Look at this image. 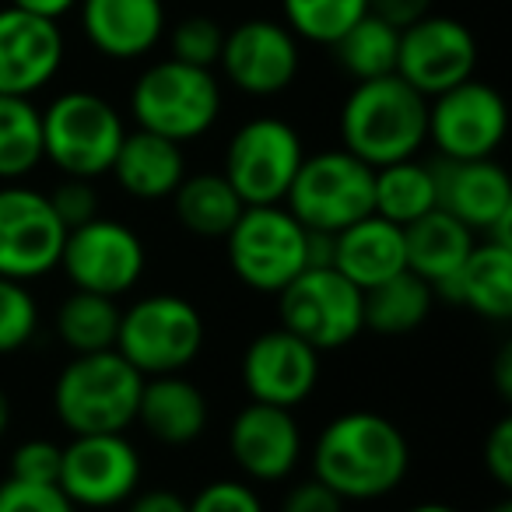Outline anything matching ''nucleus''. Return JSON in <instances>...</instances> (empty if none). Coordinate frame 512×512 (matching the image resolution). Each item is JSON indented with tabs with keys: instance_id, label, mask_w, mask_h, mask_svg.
<instances>
[{
	"instance_id": "f257e3e1",
	"label": "nucleus",
	"mask_w": 512,
	"mask_h": 512,
	"mask_svg": "<svg viewBox=\"0 0 512 512\" xmlns=\"http://www.w3.org/2000/svg\"><path fill=\"white\" fill-rule=\"evenodd\" d=\"M411 470V446L400 425L376 411H344L323 425L313 446V477L344 502L386 498Z\"/></svg>"
},
{
	"instance_id": "f03ea898",
	"label": "nucleus",
	"mask_w": 512,
	"mask_h": 512,
	"mask_svg": "<svg viewBox=\"0 0 512 512\" xmlns=\"http://www.w3.org/2000/svg\"><path fill=\"white\" fill-rule=\"evenodd\" d=\"M337 127L344 151L372 169H383L404 158H418L428 144V99L397 74L355 81Z\"/></svg>"
},
{
	"instance_id": "7ed1b4c3",
	"label": "nucleus",
	"mask_w": 512,
	"mask_h": 512,
	"mask_svg": "<svg viewBox=\"0 0 512 512\" xmlns=\"http://www.w3.org/2000/svg\"><path fill=\"white\" fill-rule=\"evenodd\" d=\"M144 376L120 351L71 355L53 379V414L71 435L127 432L137 418Z\"/></svg>"
},
{
	"instance_id": "20e7f679",
	"label": "nucleus",
	"mask_w": 512,
	"mask_h": 512,
	"mask_svg": "<svg viewBox=\"0 0 512 512\" xmlns=\"http://www.w3.org/2000/svg\"><path fill=\"white\" fill-rule=\"evenodd\" d=\"M130 116L137 130H151L176 144L197 141L221 116V81L211 67L158 60L137 74L130 88Z\"/></svg>"
},
{
	"instance_id": "39448f33",
	"label": "nucleus",
	"mask_w": 512,
	"mask_h": 512,
	"mask_svg": "<svg viewBox=\"0 0 512 512\" xmlns=\"http://www.w3.org/2000/svg\"><path fill=\"white\" fill-rule=\"evenodd\" d=\"M43 113V162L60 176L99 179L113 169V158L127 137L120 109L99 92L74 88L50 102Z\"/></svg>"
},
{
	"instance_id": "423d86ee",
	"label": "nucleus",
	"mask_w": 512,
	"mask_h": 512,
	"mask_svg": "<svg viewBox=\"0 0 512 512\" xmlns=\"http://www.w3.org/2000/svg\"><path fill=\"white\" fill-rule=\"evenodd\" d=\"M232 274L260 295H278L309 267V228L285 204L242 207L225 235Z\"/></svg>"
},
{
	"instance_id": "0eeeda50",
	"label": "nucleus",
	"mask_w": 512,
	"mask_h": 512,
	"mask_svg": "<svg viewBox=\"0 0 512 512\" xmlns=\"http://www.w3.org/2000/svg\"><path fill=\"white\" fill-rule=\"evenodd\" d=\"M204 316L176 292H151L120 313L116 351L148 376H172L197 362L204 351Z\"/></svg>"
},
{
	"instance_id": "6e6552de",
	"label": "nucleus",
	"mask_w": 512,
	"mask_h": 512,
	"mask_svg": "<svg viewBox=\"0 0 512 512\" xmlns=\"http://www.w3.org/2000/svg\"><path fill=\"white\" fill-rule=\"evenodd\" d=\"M372 179L376 169L344 148L306 155L288 186L285 207L309 232H341L372 214Z\"/></svg>"
},
{
	"instance_id": "1a4fd4ad",
	"label": "nucleus",
	"mask_w": 512,
	"mask_h": 512,
	"mask_svg": "<svg viewBox=\"0 0 512 512\" xmlns=\"http://www.w3.org/2000/svg\"><path fill=\"white\" fill-rule=\"evenodd\" d=\"M306 148L299 130L281 116H253L225 144L221 176L246 207L285 204Z\"/></svg>"
},
{
	"instance_id": "9d476101",
	"label": "nucleus",
	"mask_w": 512,
	"mask_h": 512,
	"mask_svg": "<svg viewBox=\"0 0 512 512\" xmlns=\"http://www.w3.org/2000/svg\"><path fill=\"white\" fill-rule=\"evenodd\" d=\"M278 320L320 355L337 351L365 330V292L334 267H306L278 292Z\"/></svg>"
},
{
	"instance_id": "9b49d317",
	"label": "nucleus",
	"mask_w": 512,
	"mask_h": 512,
	"mask_svg": "<svg viewBox=\"0 0 512 512\" xmlns=\"http://www.w3.org/2000/svg\"><path fill=\"white\" fill-rule=\"evenodd\" d=\"M60 267L78 292L120 299L141 285L144 267H148V249L127 221L99 214L85 225L67 228Z\"/></svg>"
},
{
	"instance_id": "f8f14e48",
	"label": "nucleus",
	"mask_w": 512,
	"mask_h": 512,
	"mask_svg": "<svg viewBox=\"0 0 512 512\" xmlns=\"http://www.w3.org/2000/svg\"><path fill=\"white\" fill-rule=\"evenodd\" d=\"M67 228L50 197L25 183L0 186V278L39 281L60 267Z\"/></svg>"
},
{
	"instance_id": "ddd939ff",
	"label": "nucleus",
	"mask_w": 512,
	"mask_h": 512,
	"mask_svg": "<svg viewBox=\"0 0 512 512\" xmlns=\"http://www.w3.org/2000/svg\"><path fill=\"white\" fill-rule=\"evenodd\" d=\"M141 453L123 432L71 435L60 460L57 488L74 509H116L141 488Z\"/></svg>"
},
{
	"instance_id": "4468645a",
	"label": "nucleus",
	"mask_w": 512,
	"mask_h": 512,
	"mask_svg": "<svg viewBox=\"0 0 512 512\" xmlns=\"http://www.w3.org/2000/svg\"><path fill=\"white\" fill-rule=\"evenodd\" d=\"M505 127V99L484 81L467 78L428 99V141L435 144L442 162L495 158L505 141Z\"/></svg>"
},
{
	"instance_id": "2eb2a0df",
	"label": "nucleus",
	"mask_w": 512,
	"mask_h": 512,
	"mask_svg": "<svg viewBox=\"0 0 512 512\" xmlns=\"http://www.w3.org/2000/svg\"><path fill=\"white\" fill-rule=\"evenodd\" d=\"M218 67L232 88L249 99H274L288 92L299 78L302 53L299 39L285 22L274 18H246L225 32Z\"/></svg>"
},
{
	"instance_id": "dca6fc26",
	"label": "nucleus",
	"mask_w": 512,
	"mask_h": 512,
	"mask_svg": "<svg viewBox=\"0 0 512 512\" xmlns=\"http://www.w3.org/2000/svg\"><path fill=\"white\" fill-rule=\"evenodd\" d=\"M477 39L460 18L425 15L400 29L397 78H404L425 99L449 92L460 81L474 78Z\"/></svg>"
},
{
	"instance_id": "f3484780",
	"label": "nucleus",
	"mask_w": 512,
	"mask_h": 512,
	"mask_svg": "<svg viewBox=\"0 0 512 512\" xmlns=\"http://www.w3.org/2000/svg\"><path fill=\"white\" fill-rule=\"evenodd\" d=\"M239 372L249 400L295 411L320 386V351L309 348L292 330L274 327L246 344Z\"/></svg>"
},
{
	"instance_id": "a211bd4d",
	"label": "nucleus",
	"mask_w": 512,
	"mask_h": 512,
	"mask_svg": "<svg viewBox=\"0 0 512 512\" xmlns=\"http://www.w3.org/2000/svg\"><path fill=\"white\" fill-rule=\"evenodd\" d=\"M64 29L15 4H0V95L32 99L64 67Z\"/></svg>"
},
{
	"instance_id": "6ab92c4d",
	"label": "nucleus",
	"mask_w": 512,
	"mask_h": 512,
	"mask_svg": "<svg viewBox=\"0 0 512 512\" xmlns=\"http://www.w3.org/2000/svg\"><path fill=\"white\" fill-rule=\"evenodd\" d=\"M302 425L295 411L249 400L228 425V453L235 467L256 484H278L302 460Z\"/></svg>"
},
{
	"instance_id": "aec40b11",
	"label": "nucleus",
	"mask_w": 512,
	"mask_h": 512,
	"mask_svg": "<svg viewBox=\"0 0 512 512\" xmlns=\"http://www.w3.org/2000/svg\"><path fill=\"white\" fill-rule=\"evenodd\" d=\"M81 32L106 60H141L165 36V0H81Z\"/></svg>"
},
{
	"instance_id": "412c9836",
	"label": "nucleus",
	"mask_w": 512,
	"mask_h": 512,
	"mask_svg": "<svg viewBox=\"0 0 512 512\" xmlns=\"http://www.w3.org/2000/svg\"><path fill=\"white\" fill-rule=\"evenodd\" d=\"M435 169V193L439 207L453 214L470 232H488L502 214L512 211L509 172L495 158L474 162H439Z\"/></svg>"
},
{
	"instance_id": "4be33fe9",
	"label": "nucleus",
	"mask_w": 512,
	"mask_h": 512,
	"mask_svg": "<svg viewBox=\"0 0 512 512\" xmlns=\"http://www.w3.org/2000/svg\"><path fill=\"white\" fill-rule=\"evenodd\" d=\"M330 267H334L337 274H344L355 288H362V292L383 285L386 278L407 271L404 228L379 218L376 211L365 214L355 225L334 232Z\"/></svg>"
},
{
	"instance_id": "5701e85b",
	"label": "nucleus",
	"mask_w": 512,
	"mask_h": 512,
	"mask_svg": "<svg viewBox=\"0 0 512 512\" xmlns=\"http://www.w3.org/2000/svg\"><path fill=\"white\" fill-rule=\"evenodd\" d=\"M207 397L197 383L172 372V376L144 379L141 400H137V425L162 446H190L207 428Z\"/></svg>"
},
{
	"instance_id": "b1692460",
	"label": "nucleus",
	"mask_w": 512,
	"mask_h": 512,
	"mask_svg": "<svg viewBox=\"0 0 512 512\" xmlns=\"http://www.w3.org/2000/svg\"><path fill=\"white\" fill-rule=\"evenodd\" d=\"M435 299L460 302L470 313L491 323H505L512 316V246L484 239L467 253L463 267L435 288Z\"/></svg>"
},
{
	"instance_id": "393cba45",
	"label": "nucleus",
	"mask_w": 512,
	"mask_h": 512,
	"mask_svg": "<svg viewBox=\"0 0 512 512\" xmlns=\"http://www.w3.org/2000/svg\"><path fill=\"white\" fill-rule=\"evenodd\" d=\"M109 176L134 200H169L186 176L183 144L151 130H127Z\"/></svg>"
},
{
	"instance_id": "a878e982",
	"label": "nucleus",
	"mask_w": 512,
	"mask_h": 512,
	"mask_svg": "<svg viewBox=\"0 0 512 512\" xmlns=\"http://www.w3.org/2000/svg\"><path fill=\"white\" fill-rule=\"evenodd\" d=\"M470 249H474V232L463 221H456L453 214L442 211V207L404 225L407 271L425 278L432 288L446 285L460 271Z\"/></svg>"
},
{
	"instance_id": "bb28decb",
	"label": "nucleus",
	"mask_w": 512,
	"mask_h": 512,
	"mask_svg": "<svg viewBox=\"0 0 512 512\" xmlns=\"http://www.w3.org/2000/svg\"><path fill=\"white\" fill-rule=\"evenodd\" d=\"M169 200L179 225L197 239H225L246 207L221 172H186Z\"/></svg>"
},
{
	"instance_id": "cd10ccee",
	"label": "nucleus",
	"mask_w": 512,
	"mask_h": 512,
	"mask_svg": "<svg viewBox=\"0 0 512 512\" xmlns=\"http://www.w3.org/2000/svg\"><path fill=\"white\" fill-rule=\"evenodd\" d=\"M435 309V288L411 271L386 278L365 292V330L383 337H404L418 330Z\"/></svg>"
},
{
	"instance_id": "c85d7f7f",
	"label": "nucleus",
	"mask_w": 512,
	"mask_h": 512,
	"mask_svg": "<svg viewBox=\"0 0 512 512\" xmlns=\"http://www.w3.org/2000/svg\"><path fill=\"white\" fill-rule=\"evenodd\" d=\"M439 207V193H435V169L418 158H404L376 169L372 179V211L379 218L393 221V225H411L421 214Z\"/></svg>"
},
{
	"instance_id": "c756f323",
	"label": "nucleus",
	"mask_w": 512,
	"mask_h": 512,
	"mask_svg": "<svg viewBox=\"0 0 512 512\" xmlns=\"http://www.w3.org/2000/svg\"><path fill=\"white\" fill-rule=\"evenodd\" d=\"M120 313L116 299L74 288L53 313V327L71 355H92V351H113L120 334Z\"/></svg>"
},
{
	"instance_id": "7c9ffc66",
	"label": "nucleus",
	"mask_w": 512,
	"mask_h": 512,
	"mask_svg": "<svg viewBox=\"0 0 512 512\" xmlns=\"http://www.w3.org/2000/svg\"><path fill=\"white\" fill-rule=\"evenodd\" d=\"M43 165V113L32 99L0 95V183H22Z\"/></svg>"
},
{
	"instance_id": "2f4dec72",
	"label": "nucleus",
	"mask_w": 512,
	"mask_h": 512,
	"mask_svg": "<svg viewBox=\"0 0 512 512\" xmlns=\"http://www.w3.org/2000/svg\"><path fill=\"white\" fill-rule=\"evenodd\" d=\"M397 46H400V29L376 15H365L337 39L330 50L334 60L341 64L344 74H351L355 81H372L397 74Z\"/></svg>"
},
{
	"instance_id": "473e14b6",
	"label": "nucleus",
	"mask_w": 512,
	"mask_h": 512,
	"mask_svg": "<svg viewBox=\"0 0 512 512\" xmlns=\"http://www.w3.org/2000/svg\"><path fill=\"white\" fill-rule=\"evenodd\" d=\"M281 15L295 39L334 46L358 18L369 15V0H281Z\"/></svg>"
},
{
	"instance_id": "72a5a7b5",
	"label": "nucleus",
	"mask_w": 512,
	"mask_h": 512,
	"mask_svg": "<svg viewBox=\"0 0 512 512\" xmlns=\"http://www.w3.org/2000/svg\"><path fill=\"white\" fill-rule=\"evenodd\" d=\"M39 334V302L29 285L0 278V358L18 355Z\"/></svg>"
},
{
	"instance_id": "f704fd0d",
	"label": "nucleus",
	"mask_w": 512,
	"mask_h": 512,
	"mask_svg": "<svg viewBox=\"0 0 512 512\" xmlns=\"http://www.w3.org/2000/svg\"><path fill=\"white\" fill-rule=\"evenodd\" d=\"M221 43H225V29L214 22L211 15H186L169 32V53L172 60H183L193 67H218Z\"/></svg>"
},
{
	"instance_id": "c9c22d12",
	"label": "nucleus",
	"mask_w": 512,
	"mask_h": 512,
	"mask_svg": "<svg viewBox=\"0 0 512 512\" xmlns=\"http://www.w3.org/2000/svg\"><path fill=\"white\" fill-rule=\"evenodd\" d=\"M60 460H64V446L53 439H25L11 453V474L15 481L29 484H57Z\"/></svg>"
},
{
	"instance_id": "e433bc0d",
	"label": "nucleus",
	"mask_w": 512,
	"mask_h": 512,
	"mask_svg": "<svg viewBox=\"0 0 512 512\" xmlns=\"http://www.w3.org/2000/svg\"><path fill=\"white\" fill-rule=\"evenodd\" d=\"M190 502V512H267L256 488L249 481H235V477H221L197 491Z\"/></svg>"
},
{
	"instance_id": "4c0bfd02",
	"label": "nucleus",
	"mask_w": 512,
	"mask_h": 512,
	"mask_svg": "<svg viewBox=\"0 0 512 512\" xmlns=\"http://www.w3.org/2000/svg\"><path fill=\"white\" fill-rule=\"evenodd\" d=\"M0 512H74V505L57 484H29L4 477L0 481Z\"/></svg>"
},
{
	"instance_id": "58836bf2",
	"label": "nucleus",
	"mask_w": 512,
	"mask_h": 512,
	"mask_svg": "<svg viewBox=\"0 0 512 512\" xmlns=\"http://www.w3.org/2000/svg\"><path fill=\"white\" fill-rule=\"evenodd\" d=\"M46 197H50L57 218L64 221V228H78L85 221L99 218V190H95L92 179L64 176Z\"/></svg>"
},
{
	"instance_id": "ea45409f",
	"label": "nucleus",
	"mask_w": 512,
	"mask_h": 512,
	"mask_svg": "<svg viewBox=\"0 0 512 512\" xmlns=\"http://www.w3.org/2000/svg\"><path fill=\"white\" fill-rule=\"evenodd\" d=\"M481 460L498 488H512V418H498L481 446Z\"/></svg>"
},
{
	"instance_id": "a19ab883",
	"label": "nucleus",
	"mask_w": 512,
	"mask_h": 512,
	"mask_svg": "<svg viewBox=\"0 0 512 512\" xmlns=\"http://www.w3.org/2000/svg\"><path fill=\"white\" fill-rule=\"evenodd\" d=\"M278 512H344V498L334 495L323 481L309 477L285 491Z\"/></svg>"
},
{
	"instance_id": "79ce46f5",
	"label": "nucleus",
	"mask_w": 512,
	"mask_h": 512,
	"mask_svg": "<svg viewBox=\"0 0 512 512\" xmlns=\"http://www.w3.org/2000/svg\"><path fill=\"white\" fill-rule=\"evenodd\" d=\"M369 15L404 29V25L432 15V0H369Z\"/></svg>"
},
{
	"instance_id": "37998d69",
	"label": "nucleus",
	"mask_w": 512,
	"mask_h": 512,
	"mask_svg": "<svg viewBox=\"0 0 512 512\" xmlns=\"http://www.w3.org/2000/svg\"><path fill=\"white\" fill-rule=\"evenodd\" d=\"M127 512H190V502L172 488H137L127 498Z\"/></svg>"
},
{
	"instance_id": "c03bdc74",
	"label": "nucleus",
	"mask_w": 512,
	"mask_h": 512,
	"mask_svg": "<svg viewBox=\"0 0 512 512\" xmlns=\"http://www.w3.org/2000/svg\"><path fill=\"white\" fill-rule=\"evenodd\" d=\"M8 4H15V8H22V11H32V15H39V18H50V22H60V18H67L71 11H78L81 0H8Z\"/></svg>"
},
{
	"instance_id": "a18cd8bd",
	"label": "nucleus",
	"mask_w": 512,
	"mask_h": 512,
	"mask_svg": "<svg viewBox=\"0 0 512 512\" xmlns=\"http://www.w3.org/2000/svg\"><path fill=\"white\" fill-rule=\"evenodd\" d=\"M495 386L505 400L512 397V344H502L498 351V362H495Z\"/></svg>"
},
{
	"instance_id": "49530a36",
	"label": "nucleus",
	"mask_w": 512,
	"mask_h": 512,
	"mask_svg": "<svg viewBox=\"0 0 512 512\" xmlns=\"http://www.w3.org/2000/svg\"><path fill=\"white\" fill-rule=\"evenodd\" d=\"M8 425H11V397L4 390H0V439H4Z\"/></svg>"
},
{
	"instance_id": "de8ad7c7",
	"label": "nucleus",
	"mask_w": 512,
	"mask_h": 512,
	"mask_svg": "<svg viewBox=\"0 0 512 512\" xmlns=\"http://www.w3.org/2000/svg\"><path fill=\"white\" fill-rule=\"evenodd\" d=\"M407 512H460V509H453V505H446V502H421V505H411Z\"/></svg>"
},
{
	"instance_id": "09e8293b",
	"label": "nucleus",
	"mask_w": 512,
	"mask_h": 512,
	"mask_svg": "<svg viewBox=\"0 0 512 512\" xmlns=\"http://www.w3.org/2000/svg\"><path fill=\"white\" fill-rule=\"evenodd\" d=\"M488 512H512V502H498V505H491Z\"/></svg>"
},
{
	"instance_id": "8fccbe9b",
	"label": "nucleus",
	"mask_w": 512,
	"mask_h": 512,
	"mask_svg": "<svg viewBox=\"0 0 512 512\" xmlns=\"http://www.w3.org/2000/svg\"><path fill=\"white\" fill-rule=\"evenodd\" d=\"M0 4H4V0H0Z\"/></svg>"
}]
</instances>
